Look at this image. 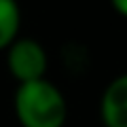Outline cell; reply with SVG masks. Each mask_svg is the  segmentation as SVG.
<instances>
[{
    "mask_svg": "<svg viewBox=\"0 0 127 127\" xmlns=\"http://www.w3.org/2000/svg\"><path fill=\"white\" fill-rule=\"evenodd\" d=\"M15 114L23 127H64L68 119V104L53 83L40 78L17 87Z\"/></svg>",
    "mask_w": 127,
    "mask_h": 127,
    "instance_id": "1",
    "label": "cell"
},
{
    "mask_svg": "<svg viewBox=\"0 0 127 127\" xmlns=\"http://www.w3.org/2000/svg\"><path fill=\"white\" fill-rule=\"evenodd\" d=\"M9 72L19 85L45 78L47 72V53L42 45L34 38H17L6 53Z\"/></svg>",
    "mask_w": 127,
    "mask_h": 127,
    "instance_id": "2",
    "label": "cell"
},
{
    "mask_svg": "<svg viewBox=\"0 0 127 127\" xmlns=\"http://www.w3.org/2000/svg\"><path fill=\"white\" fill-rule=\"evenodd\" d=\"M100 114L106 127H127V74L117 76L106 87Z\"/></svg>",
    "mask_w": 127,
    "mask_h": 127,
    "instance_id": "3",
    "label": "cell"
},
{
    "mask_svg": "<svg viewBox=\"0 0 127 127\" xmlns=\"http://www.w3.org/2000/svg\"><path fill=\"white\" fill-rule=\"evenodd\" d=\"M21 11L17 0H0V51L9 49L19 34Z\"/></svg>",
    "mask_w": 127,
    "mask_h": 127,
    "instance_id": "4",
    "label": "cell"
},
{
    "mask_svg": "<svg viewBox=\"0 0 127 127\" xmlns=\"http://www.w3.org/2000/svg\"><path fill=\"white\" fill-rule=\"evenodd\" d=\"M110 4H112V9L117 11L119 15L127 17V0H110Z\"/></svg>",
    "mask_w": 127,
    "mask_h": 127,
    "instance_id": "5",
    "label": "cell"
}]
</instances>
